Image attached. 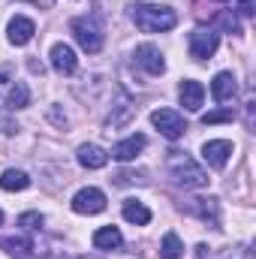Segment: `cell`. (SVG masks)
I'll return each mask as SVG.
<instances>
[{
	"instance_id": "obj_1",
	"label": "cell",
	"mask_w": 256,
	"mask_h": 259,
	"mask_svg": "<svg viewBox=\"0 0 256 259\" xmlns=\"http://www.w3.org/2000/svg\"><path fill=\"white\" fill-rule=\"evenodd\" d=\"M130 15L142 33H166L178 24V15L160 3H136V6H130Z\"/></svg>"
},
{
	"instance_id": "obj_2",
	"label": "cell",
	"mask_w": 256,
	"mask_h": 259,
	"mask_svg": "<svg viewBox=\"0 0 256 259\" xmlns=\"http://www.w3.org/2000/svg\"><path fill=\"white\" fill-rule=\"evenodd\" d=\"M166 166H169V175L175 178V184H181V187H187V190L208 187V172L193 160L190 154H184V151H169Z\"/></svg>"
},
{
	"instance_id": "obj_3",
	"label": "cell",
	"mask_w": 256,
	"mask_h": 259,
	"mask_svg": "<svg viewBox=\"0 0 256 259\" xmlns=\"http://www.w3.org/2000/svg\"><path fill=\"white\" fill-rule=\"evenodd\" d=\"M69 30H72L75 42H78L88 55H97V52L103 49V27H100V21H97V18H91V15L72 18Z\"/></svg>"
},
{
	"instance_id": "obj_4",
	"label": "cell",
	"mask_w": 256,
	"mask_h": 259,
	"mask_svg": "<svg viewBox=\"0 0 256 259\" xmlns=\"http://www.w3.org/2000/svg\"><path fill=\"white\" fill-rule=\"evenodd\" d=\"M151 124L160 130L166 139H172V142L187 133V121H184L175 109H157V112H151Z\"/></svg>"
},
{
	"instance_id": "obj_5",
	"label": "cell",
	"mask_w": 256,
	"mask_h": 259,
	"mask_svg": "<svg viewBox=\"0 0 256 259\" xmlns=\"http://www.w3.org/2000/svg\"><path fill=\"white\" fill-rule=\"evenodd\" d=\"M133 61L142 66L148 75H163V72H166L163 52H160L157 46H151V42H145V46H136V52H133Z\"/></svg>"
},
{
	"instance_id": "obj_6",
	"label": "cell",
	"mask_w": 256,
	"mask_h": 259,
	"mask_svg": "<svg viewBox=\"0 0 256 259\" xmlns=\"http://www.w3.org/2000/svg\"><path fill=\"white\" fill-rule=\"evenodd\" d=\"M72 211L75 214H103L106 211V193L97 187H84L72 196Z\"/></svg>"
},
{
	"instance_id": "obj_7",
	"label": "cell",
	"mask_w": 256,
	"mask_h": 259,
	"mask_svg": "<svg viewBox=\"0 0 256 259\" xmlns=\"http://www.w3.org/2000/svg\"><path fill=\"white\" fill-rule=\"evenodd\" d=\"M202 157H205V163L211 169H223L229 163V157H232V142L229 139H208L202 145Z\"/></svg>"
},
{
	"instance_id": "obj_8",
	"label": "cell",
	"mask_w": 256,
	"mask_h": 259,
	"mask_svg": "<svg viewBox=\"0 0 256 259\" xmlns=\"http://www.w3.org/2000/svg\"><path fill=\"white\" fill-rule=\"evenodd\" d=\"M217 46H220V39H217L214 30L199 27V30H193L190 33V55L196 58V61H208V58L217 52Z\"/></svg>"
},
{
	"instance_id": "obj_9",
	"label": "cell",
	"mask_w": 256,
	"mask_h": 259,
	"mask_svg": "<svg viewBox=\"0 0 256 259\" xmlns=\"http://www.w3.org/2000/svg\"><path fill=\"white\" fill-rule=\"evenodd\" d=\"M49 61H52V69H55L58 75H72V72L78 69V58H75L72 46H66V42H55V46H52Z\"/></svg>"
},
{
	"instance_id": "obj_10",
	"label": "cell",
	"mask_w": 256,
	"mask_h": 259,
	"mask_svg": "<svg viewBox=\"0 0 256 259\" xmlns=\"http://www.w3.org/2000/svg\"><path fill=\"white\" fill-rule=\"evenodd\" d=\"M145 145H148V139H145L142 133H133V136H127L124 142H118V145L112 148V157H115L118 163H130V160H136V157L145 151Z\"/></svg>"
},
{
	"instance_id": "obj_11",
	"label": "cell",
	"mask_w": 256,
	"mask_h": 259,
	"mask_svg": "<svg viewBox=\"0 0 256 259\" xmlns=\"http://www.w3.org/2000/svg\"><path fill=\"white\" fill-rule=\"evenodd\" d=\"M6 33H9V42H12V46H27V42L33 39V33H36V24H33V18H27V15H15V18L9 21Z\"/></svg>"
},
{
	"instance_id": "obj_12",
	"label": "cell",
	"mask_w": 256,
	"mask_h": 259,
	"mask_svg": "<svg viewBox=\"0 0 256 259\" xmlns=\"http://www.w3.org/2000/svg\"><path fill=\"white\" fill-rule=\"evenodd\" d=\"M238 94V84H235V75L232 72H217L214 81H211V97L217 103H232Z\"/></svg>"
},
{
	"instance_id": "obj_13",
	"label": "cell",
	"mask_w": 256,
	"mask_h": 259,
	"mask_svg": "<svg viewBox=\"0 0 256 259\" xmlns=\"http://www.w3.org/2000/svg\"><path fill=\"white\" fill-rule=\"evenodd\" d=\"M178 97H181V106L187 109V112H199L202 109V103H205V88L199 84V81H181V88H178Z\"/></svg>"
},
{
	"instance_id": "obj_14",
	"label": "cell",
	"mask_w": 256,
	"mask_h": 259,
	"mask_svg": "<svg viewBox=\"0 0 256 259\" xmlns=\"http://www.w3.org/2000/svg\"><path fill=\"white\" fill-rule=\"evenodd\" d=\"M0 247H3L12 259H30L33 256V241H30L27 235H9V238H0Z\"/></svg>"
},
{
	"instance_id": "obj_15",
	"label": "cell",
	"mask_w": 256,
	"mask_h": 259,
	"mask_svg": "<svg viewBox=\"0 0 256 259\" xmlns=\"http://www.w3.org/2000/svg\"><path fill=\"white\" fill-rule=\"evenodd\" d=\"M94 247L97 250H118L121 244H124V235H121V229L118 226H103V229H97L94 232Z\"/></svg>"
},
{
	"instance_id": "obj_16",
	"label": "cell",
	"mask_w": 256,
	"mask_h": 259,
	"mask_svg": "<svg viewBox=\"0 0 256 259\" xmlns=\"http://www.w3.org/2000/svg\"><path fill=\"white\" fill-rule=\"evenodd\" d=\"M78 163L84 169H103L109 163V154L100 148V145H81L78 148Z\"/></svg>"
},
{
	"instance_id": "obj_17",
	"label": "cell",
	"mask_w": 256,
	"mask_h": 259,
	"mask_svg": "<svg viewBox=\"0 0 256 259\" xmlns=\"http://www.w3.org/2000/svg\"><path fill=\"white\" fill-rule=\"evenodd\" d=\"M124 220L136 223V226H145V223H151V208L139 199H127L124 202Z\"/></svg>"
},
{
	"instance_id": "obj_18",
	"label": "cell",
	"mask_w": 256,
	"mask_h": 259,
	"mask_svg": "<svg viewBox=\"0 0 256 259\" xmlns=\"http://www.w3.org/2000/svg\"><path fill=\"white\" fill-rule=\"evenodd\" d=\"M0 187H3L6 193H18V190H27V187H30V178H27V172H21V169H6V172L0 175Z\"/></svg>"
},
{
	"instance_id": "obj_19",
	"label": "cell",
	"mask_w": 256,
	"mask_h": 259,
	"mask_svg": "<svg viewBox=\"0 0 256 259\" xmlns=\"http://www.w3.org/2000/svg\"><path fill=\"white\" fill-rule=\"evenodd\" d=\"M27 103H30V91H27V84L12 81V84H9V94H6V109H9V112H15V109H27Z\"/></svg>"
},
{
	"instance_id": "obj_20",
	"label": "cell",
	"mask_w": 256,
	"mask_h": 259,
	"mask_svg": "<svg viewBox=\"0 0 256 259\" xmlns=\"http://www.w3.org/2000/svg\"><path fill=\"white\" fill-rule=\"evenodd\" d=\"M160 256H163V259H181V256H184V244H181L178 232H166V235H163Z\"/></svg>"
},
{
	"instance_id": "obj_21",
	"label": "cell",
	"mask_w": 256,
	"mask_h": 259,
	"mask_svg": "<svg viewBox=\"0 0 256 259\" xmlns=\"http://www.w3.org/2000/svg\"><path fill=\"white\" fill-rule=\"evenodd\" d=\"M190 208L202 217V220L211 217V226H217V199H193Z\"/></svg>"
},
{
	"instance_id": "obj_22",
	"label": "cell",
	"mask_w": 256,
	"mask_h": 259,
	"mask_svg": "<svg viewBox=\"0 0 256 259\" xmlns=\"http://www.w3.org/2000/svg\"><path fill=\"white\" fill-rule=\"evenodd\" d=\"M235 121V112L226 106V109H217V112H208V115H202V124L205 127H211V124H232Z\"/></svg>"
},
{
	"instance_id": "obj_23",
	"label": "cell",
	"mask_w": 256,
	"mask_h": 259,
	"mask_svg": "<svg viewBox=\"0 0 256 259\" xmlns=\"http://www.w3.org/2000/svg\"><path fill=\"white\" fill-rule=\"evenodd\" d=\"M18 226H24V232H36V229L42 226V217H39L36 211H24V214L18 217Z\"/></svg>"
},
{
	"instance_id": "obj_24",
	"label": "cell",
	"mask_w": 256,
	"mask_h": 259,
	"mask_svg": "<svg viewBox=\"0 0 256 259\" xmlns=\"http://www.w3.org/2000/svg\"><path fill=\"white\" fill-rule=\"evenodd\" d=\"M238 12H241L244 18H250V15H253V0H238Z\"/></svg>"
},
{
	"instance_id": "obj_25",
	"label": "cell",
	"mask_w": 256,
	"mask_h": 259,
	"mask_svg": "<svg viewBox=\"0 0 256 259\" xmlns=\"http://www.w3.org/2000/svg\"><path fill=\"white\" fill-rule=\"evenodd\" d=\"M9 84H12V81H6V78L0 75V109H6V94H9Z\"/></svg>"
},
{
	"instance_id": "obj_26",
	"label": "cell",
	"mask_w": 256,
	"mask_h": 259,
	"mask_svg": "<svg viewBox=\"0 0 256 259\" xmlns=\"http://www.w3.org/2000/svg\"><path fill=\"white\" fill-rule=\"evenodd\" d=\"M115 181H118V184H133V181H145V178H142V175H130V172H121Z\"/></svg>"
},
{
	"instance_id": "obj_27",
	"label": "cell",
	"mask_w": 256,
	"mask_h": 259,
	"mask_svg": "<svg viewBox=\"0 0 256 259\" xmlns=\"http://www.w3.org/2000/svg\"><path fill=\"white\" fill-rule=\"evenodd\" d=\"M30 3H36V6H52V0H30Z\"/></svg>"
},
{
	"instance_id": "obj_28",
	"label": "cell",
	"mask_w": 256,
	"mask_h": 259,
	"mask_svg": "<svg viewBox=\"0 0 256 259\" xmlns=\"http://www.w3.org/2000/svg\"><path fill=\"white\" fill-rule=\"evenodd\" d=\"M0 223H3V211H0Z\"/></svg>"
}]
</instances>
